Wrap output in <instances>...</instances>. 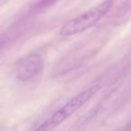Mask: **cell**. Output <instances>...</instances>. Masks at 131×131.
Segmentation results:
<instances>
[{
    "label": "cell",
    "mask_w": 131,
    "mask_h": 131,
    "mask_svg": "<svg viewBox=\"0 0 131 131\" xmlns=\"http://www.w3.org/2000/svg\"><path fill=\"white\" fill-rule=\"evenodd\" d=\"M44 59L40 54L32 52L23 57L16 65V77L22 82L31 81L42 73Z\"/></svg>",
    "instance_id": "3957f363"
},
{
    "label": "cell",
    "mask_w": 131,
    "mask_h": 131,
    "mask_svg": "<svg viewBox=\"0 0 131 131\" xmlns=\"http://www.w3.org/2000/svg\"><path fill=\"white\" fill-rule=\"evenodd\" d=\"M112 6L113 0H104L101 4L66 23L60 29L59 34L64 37L72 36L90 29L111 9Z\"/></svg>",
    "instance_id": "6da1fadb"
},
{
    "label": "cell",
    "mask_w": 131,
    "mask_h": 131,
    "mask_svg": "<svg viewBox=\"0 0 131 131\" xmlns=\"http://www.w3.org/2000/svg\"><path fill=\"white\" fill-rule=\"evenodd\" d=\"M99 90H100V85L96 84L81 92L77 96L71 99L68 103H66L63 107L57 111L52 116L49 117L34 131H52L67 118H69L72 114H74L75 111L82 108L86 102H89Z\"/></svg>",
    "instance_id": "7a4b0ae2"
}]
</instances>
